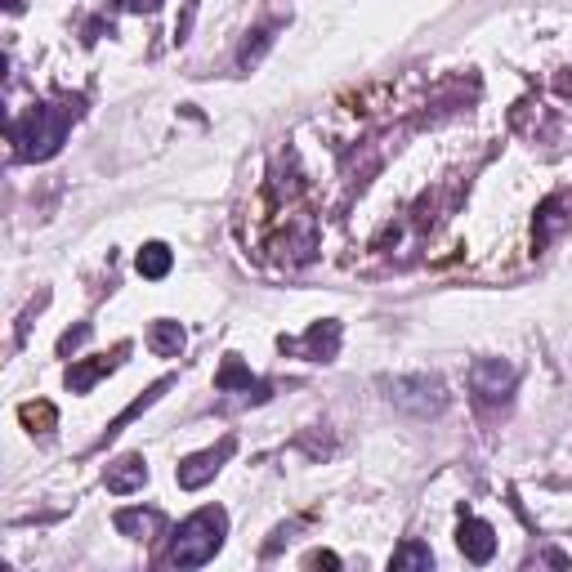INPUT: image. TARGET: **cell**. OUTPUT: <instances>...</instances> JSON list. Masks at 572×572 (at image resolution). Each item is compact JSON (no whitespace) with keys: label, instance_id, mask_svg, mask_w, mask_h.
<instances>
[{"label":"cell","instance_id":"3","mask_svg":"<svg viewBox=\"0 0 572 572\" xmlns=\"http://www.w3.org/2000/svg\"><path fill=\"white\" fill-rule=\"evenodd\" d=\"M237 452V443L233 438H219V447H206V452H193V456H184L179 461V470H175V479H179V488H188V492H197V488H206V483L215 479L219 470H224V461Z\"/></svg>","mask_w":572,"mask_h":572},{"label":"cell","instance_id":"9","mask_svg":"<svg viewBox=\"0 0 572 572\" xmlns=\"http://www.w3.org/2000/svg\"><path fill=\"white\" fill-rule=\"evenodd\" d=\"M103 483H108V492H117V497H130V492H139L143 483H148V461H143L139 452L121 456V461H112L108 470H103Z\"/></svg>","mask_w":572,"mask_h":572},{"label":"cell","instance_id":"4","mask_svg":"<svg viewBox=\"0 0 572 572\" xmlns=\"http://www.w3.org/2000/svg\"><path fill=\"white\" fill-rule=\"evenodd\" d=\"M389 398H394L398 407H407V412H416V416H434V412H443L447 407V394H443V385H438L434 376L394 380V385H389Z\"/></svg>","mask_w":572,"mask_h":572},{"label":"cell","instance_id":"12","mask_svg":"<svg viewBox=\"0 0 572 572\" xmlns=\"http://www.w3.org/2000/svg\"><path fill=\"white\" fill-rule=\"evenodd\" d=\"M148 345H152V354H161V358H179V354H184V327L170 322V318L152 322V327H148Z\"/></svg>","mask_w":572,"mask_h":572},{"label":"cell","instance_id":"17","mask_svg":"<svg viewBox=\"0 0 572 572\" xmlns=\"http://www.w3.org/2000/svg\"><path fill=\"white\" fill-rule=\"evenodd\" d=\"M85 336H90V327H76V331H68V336L59 340V354H68V349H72V345H81Z\"/></svg>","mask_w":572,"mask_h":572},{"label":"cell","instance_id":"18","mask_svg":"<svg viewBox=\"0 0 572 572\" xmlns=\"http://www.w3.org/2000/svg\"><path fill=\"white\" fill-rule=\"evenodd\" d=\"M126 9H135V14H152V9L161 5V0H121Z\"/></svg>","mask_w":572,"mask_h":572},{"label":"cell","instance_id":"5","mask_svg":"<svg viewBox=\"0 0 572 572\" xmlns=\"http://www.w3.org/2000/svg\"><path fill=\"white\" fill-rule=\"evenodd\" d=\"M286 354H304L309 362H331L340 354V322H313L304 340H286L282 336Z\"/></svg>","mask_w":572,"mask_h":572},{"label":"cell","instance_id":"10","mask_svg":"<svg viewBox=\"0 0 572 572\" xmlns=\"http://www.w3.org/2000/svg\"><path fill=\"white\" fill-rule=\"evenodd\" d=\"M215 385H219V389H242V394H251L255 403H264V398H269V385H264V380H255L237 358H224V367H219Z\"/></svg>","mask_w":572,"mask_h":572},{"label":"cell","instance_id":"8","mask_svg":"<svg viewBox=\"0 0 572 572\" xmlns=\"http://www.w3.org/2000/svg\"><path fill=\"white\" fill-rule=\"evenodd\" d=\"M456 546H461V555L470 559V564H488V559L497 555V532H492V523H483V519H461Z\"/></svg>","mask_w":572,"mask_h":572},{"label":"cell","instance_id":"2","mask_svg":"<svg viewBox=\"0 0 572 572\" xmlns=\"http://www.w3.org/2000/svg\"><path fill=\"white\" fill-rule=\"evenodd\" d=\"M224 537H228V514L219 510V505H206V510L188 514V519L179 523L175 541H170V564L175 568L211 564L219 555V546H224Z\"/></svg>","mask_w":572,"mask_h":572},{"label":"cell","instance_id":"14","mask_svg":"<svg viewBox=\"0 0 572 572\" xmlns=\"http://www.w3.org/2000/svg\"><path fill=\"white\" fill-rule=\"evenodd\" d=\"M139 273H143V278H152V282H157V278H166V273H170V264H175V255H170V246L166 242H148V246H143V251H139Z\"/></svg>","mask_w":572,"mask_h":572},{"label":"cell","instance_id":"16","mask_svg":"<svg viewBox=\"0 0 572 572\" xmlns=\"http://www.w3.org/2000/svg\"><path fill=\"white\" fill-rule=\"evenodd\" d=\"M394 568H434V555H429L421 541H407L403 550H394Z\"/></svg>","mask_w":572,"mask_h":572},{"label":"cell","instance_id":"11","mask_svg":"<svg viewBox=\"0 0 572 572\" xmlns=\"http://www.w3.org/2000/svg\"><path fill=\"white\" fill-rule=\"evenodd\" d=\"M112 523H117V532H126V537H135V541H148L166 528V519H161L157 510H117Z\"/></svg>","mask_w":572,"mask_h":572},{"label":"cell","instance_id":"1","mask_svg":"<svg viewBox=\"0 0 572 572\" xmlns=\"http://www.w3.org/2000/svg\"><path fill=\"white\" fill-rule=\"evenodd\" d=\"M81 117V108H68V103H36L27 108L23 117L9 126V143H14V157L18 161H45L63 148L68 139V126Z\"/></svg>","mask_w":572,"mask_h":572},{"label":"cell","instance_id":"6","mask_svg":"<svg viewBox=\"0 0 572 572\" xmlns=\"http://www.w3.org/2000/svg\"><path fill=\"white\" fill-rule=\"evenodd\" d=\"M126 354H130V345H117V349H112V354H99V358L72 362V367H68V376H63V380H68V389H72V394H90V389L99 385V380L108 376V371H117V367H121V358H126Z\"/></svg>","mask_w":572,"mask_h":572},{"label":"cell","instance_id":"15","mask_svg":"<svg viewBox=\"0 0 572 572\" xmlns=\"http://www.w3.org/2000/svg\"><path fill=\"white\" fill-rule=\"evenodd\" d=\"M18 421H23L27 429H50L59 416H54L50 403H23V407H18Z\"/></svg>","mask_w":572,"mask_h":572},{"label":"cell","instance_id":"13","mask_svg":"<svg viewBox=\"0 0 572 572\" xmlns=\"http://www.w3.org/2000/svg\"><path fill=\"white\" fill-rule=\"evenodd\" d=\"M170 385H175V380H170V376H166V380H157V385H152V389H148V394H143V398H135V403H130V407H126V412H121V416H117V421H112V425H108V434H103V438H117V434H121V429H126L130 421H135V416H143V412H148V407H152V403H157V398H161V394H166V389H170Z\"/></svg>","mask_w":572,"mask_h":572},{"label":"cell","instance_id":"7","mask_svg":"<svg viewBox=\"0 0 572 572\" xmlns=\"http://www.w3.org/2000/svg\"><path fill=\"white\" fill-rule=\"evenodd\" d=\"M514 389V367L501 358H483L474 362V394L483 398V403H497Z\"/></svg>","mask_w":572,"mask_h":572},{"label":"cell","instance_id":"19","mask_svg":"<svg viewBox=\"0 0 572 572\" xmlns=\"http://www.w3.org/2000/svg\"><path fill=\"white\" fill-rule=\"evenodd\" d=\"M309 564L318 568V564H327V568H340V559L331 555V550H318V555H309Z\"/></svg>","mask_w":572,"mask_h":572}]
</instances>
